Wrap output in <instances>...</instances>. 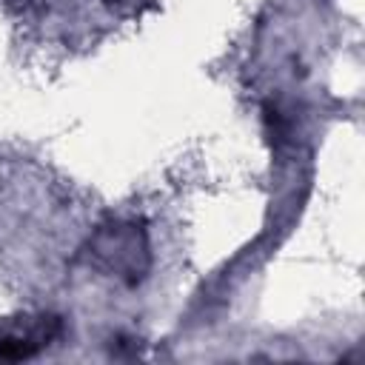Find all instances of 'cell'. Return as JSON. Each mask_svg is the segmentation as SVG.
<instances>
[{
    "instance_id": "1",
    "label": "cell",
    "mask_w": 365,
    "mask_h": 365,
    "mask_svg": "<svg viewBox=\"0 0 365 365\" xmlns=\"http://www.w3.org/2000/svg\"><path fill=\"white\" fill-rule=\"evenodd\" d=\"M91 262L108 277L137 282L148 271V242L134 222H111L100 228L88 242Z\"/></svg>"
},
{
    "instance_id": "2",
    "label": "cell",
    "mask_w": 365,
    "mask_h": 365,
    "mask_svg": "<svg viewBox=\"0 0 365 365\" xmlns=\"http://www.w3.org/2000/svg\"><path fill=\"white\" fill-rule=\"evenodd\" d=\"M63 336L57 314H14L0 319V359H29Z\"/></svg>"
}]
</instances>
